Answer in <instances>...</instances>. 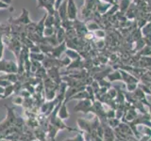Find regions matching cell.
I'll list each match as a JSON object with an SVG mask.
<instances>
[{
    "label": "cell",
    "instance_id": "obj_25",
    "mask_svg": "<svg viewBox=\"0 0 151 141\" xmlns=\"http://www.w3.org/2000/svg\"><path fill=\"white\" fill-rule=\"evenodd\" d=\"M3 50H4V42L2 40H0V59L3 56Z\"/></svg>",
    "mask_w": 151,
    "mask_h": 141
},
{
    "label": "cell",
    "instance_id": "obj_33",
    "mask_svg": "<svg viewBox=\"0 0 151 141\" xmlns=\"http://www.w3.org/2000/svg\"><path fill=\"white\" fill-rule=\"evenodd\" d=\"M0 141H8V140H4V139H3V140H0Z\"/></svg>",
    "mask_w": 151,
    "mask_h": 141
},
{
    "label": "cell",
    "instance_id": "obj_26",
    "mask_svg": "<svg viewBox=\"0 0 151 141\" xmlns=\"http://www.w3.org/2000/svg\"><path fill=\"white\" fill-rule=\"evenodd\" d=\"M63 0H56L55 1V5H54V8H55V11H57V9H59V7L60 6V4L63 3Z\"/></svg>",
    "mask_w": 151,
    "mask_h": 141
},
{
    "label": "cell",
    "instance_id": "obj_27",
    "mask_svg": "<svg viewBox=\"0 0 151 141\" xmlns=\"http://www.w3.org/2000/svg\"><path fill=\"white\" fill-rule=\"evenodd\" d=\"M9 6L8 4L3 3V2L0 1V9H9Z\"/></svg>",
    "mask_w": 151,
    "mask_h": 141
},
{
    "label": "cell",
    "instance_id": "obj_7",
    "mask_svg": "<svg viewBox=\"0 0 151 141\" xmlns=\"http://www.w3.org/2000/svg\"><path fill=\"white\" fill-rule=\"evenodd\" d=\"M67 2H68V0H63V3H61L60 6L59 7V9H57V11H58L61 21H65L68 19V16H67Z\"/></svg>",
    "mask_w": 151,
    "mask_h": 141
},
{
    "label": "cell",
    "instance_id": "obj_31",
    "mask_svg": "<svg viewBox=\"0 0 151 141\" xmlns=\"http://www.w3.org/2000/svg\"><path fill=\"white\" fill-rule=\"evenodd\" d=\"M140 1H142V0H133V3L137 4V3H138V2H140Z\"/></svg>",
    "mask_w": 151,
    "mask_h": 141
},
{
    "label": "cell",
    "instance_id": "obj_14",
    "mask_svg": "<svg viewBox=\"0 0 151 141\" xmlns=\"http://www.w3.org/2000/svg\"><path fill=\"white\" fill-rule=\"evenodd\" d=\"M85 25H86V27H87V30L89 32H93V31H96L97 29H100V26H99V25L97 23H96L93 20H90L88 22L85 23Z\"/></svg>",
    "mask_w": 151,
    "mask_h": 141
},
{
    "label": "cell",
    "instance_id": "obj_13",
    "mask_svg": "<svg viewBox=\"0 0 151 141\" xmlns=\"http://www.w3.org/2000/svg\"><path fill=\"white\" fill-rule=\"evenodd\" d=\"M56 37H57V40H58L59 43L64 42V41L66 40V32L64 28L63 27L59 28V29L56 31Z\"/></svg>",
    "mask_w": 151,
    "mask_h": 141
},
{
    "label": "cell",
    "instance_id": "obj_30",
    "mask_svg": "<svg viewBox=\"0 0 151 141\" xmlns=\"http://www.w3.org/2000/svg\"><path fill=\"white\" fill-rule=\"evenodd\" d=\"M5 91V88H3L2 87H0V94H3Z\"/></svg>",
    "mask_w": 151,
    "mask_h": 141
},
{
    "label": "cell",
    "instance_id": "obj_22",
    "mask_svg": "<svg viewBox=\"0 0 151 141\" xmlns=\"http://www.w3.org/2000/svg\"><path fill=\"white\" fill-rule=\"evenodd\" d=\"M13 91H14V86H13V85H9V86H8L6 88H5V91H4V98L9 97Z\"/></svg>",
    "mask_w": 151,
    "mask_h": 141
},
{
    "label": "cell",
    "instance_id": "obj_11",
    "mask_svg": "<svg viewBox=\"0 0 151 141\" xmlns=\"http://www.w3.org/2000/svg\"><path fill=\"white\" fill-rule=\"evenodd\" d=\"M58 115L60 117V120H66L69 118V113L67 111V108H66V102H63V105H60V109L58 111Z\"/></svg>",
    "mask_w": 151,
    "mask_h": 141
},
{
    "label": "cell",
    "instance_id": "obj_17",
    "mask_svg": "<svg viewBox=\"0 0 151 141\" xmlns=\"http://www.w3.org/2000/svg\"><path fill=\"white\" fill-rule=\"evenodd\" d=\"M45 27H54V14H47L46 15Z\"/></svg>",
    "mask_w": 151,
    "mask_h": 141
},
{
    "label": "cell",
    "instance_id": "obj_2",
    "mask_svg": "<svg viewBox=\"0 0 151 141\" xmlns=\"http://www.w3.org/2000/svg\"><path fill=\"white\" fill-rule=\"evenodd\" d=\"M0 70L5 73H13L18 70L17 64L12 60H1L0 61Z\"/></svg>",
    "mask_w": 151,
    "mask_h": 141
},
{
    "label": "cell",
    "instance_id": "obj_28",
    "mask_svg": "<svg viewBox=\"0 0 151 141\" xmlns=\"http://www.w3.org/2000/svg\"><path fill=\"white\" fill-rule=\"evenodd\" d=\"M100 1L109 3V4H111V5H115V4H116V2L114 1V0H100Z\"/></svg>",
    "mask_w": 151,
    "mask_h": 141
},
{
    "label": "cell",
    "instance_id": "obj_32",
    "mask_svg": "<svg viewBox=\"0 0 151 141\" xmlns=\"http://www.w3.org/2000/svg\"><path fill=\"white\" fill-rule=\"evenodd\" d=\"M2 98H4V95H2V94H0V99H2Z\"/></svg>",
    "mask_w": 151,
    "mask_h": 141
},
{
    "label": "cell",
    "instance_id": "obj_12",
    "mask_svg": "<svg viewBox=\"0 0 151 141\" xmlns=\"http://www.w3.org/2000/svg\"><path fill=\"white\" fill-rule=\"evenodd\" d=\"M65 54H66V56L69 58L71 60H79L81 59V56H80L79 53H78L76 50H73V49H66L65 50Z\"/></svg>",
    "mask_w": 151,
    "mask_h": 141
},
{
    "label": "cell",
    "instance_id": "obj_8",
    "mask_svg": "<svg viewBox=\"0 0 151 141\" xmlns=\"http://www.w3.org/2000/svg\"><path fill=\"white\" fill-rule=\"evenodd\" d=\"M132 2H133V0H117L116 5L118 6V9L120 12L126 13Z\"/></svg>",
    "mask_w": 151,
    "mask_h": 141
},
{
    "label": "cell",
    "instance_id": "obj_3",
    "mask_svg": "<svg viewBox=\"0 0 151 141\" xmlns=\"http://www.w3.org/2000/svg\"><path fill=\"white\" fill-rule=\"evenodd\" d=\"M93 102L90 100V99H84V100H80L79 103H78L77 105L74 107V110L76 112H78V111H81L84 113H89L90 109L93 105Z\"/></svg>",
    "mask_w": 151,
    "mask_h": 141
},
{
    "label": "cell",
    "instance_id": "obj_10",
    "mask_svg": "<svg viewBox=\"0 0 151 141\" xmlns=\"http://www.w3.org/2000/svg\"><path fill=\"white\" fill-rule=\"evenodd\" d=\"M107 79L109 82H112V81H121L122 80V76H121V73L120 70L117 69L115 70H112L111 73H110L108 74Z\"/></svg>",
    "mask_w": 151,
    "mask_h": 141
},
{
    "label": "cell",
    "instance_id": "obj_4",
    "mask_svg": "<svg viewBox=\"0 0 151 141\" xmlns=\"http://www.w3.org/2000/svg\"><path fill=\"white\" fill-rule=\"evenodd\" d=\"M78 15V8L74 0H68L67 2V16L71 21H74L77 19Z\"/></svg>",
    "mask_w": 151,
    "mask_h": 141
},
{
    "label": "cell",
    "instance_id": "obj_9",
    "mask_svg": "<svg viewBox=\"0 0 151 141\" xmlns=\"http://www.w3.org/2000/svg\"><path fill=\"white\" fill-rule=\"evenodd\" d=\"M112 6V5L109 4V3H106V2H102L99 0V2L97 4V7H96V11L101 14V15H104L109 9H110V8Z\"/></svg>",
    "mask_w": 151,
    "mask_h": 141
},
{
    "label": "cell",
    "instance_id": "obj_16",
    "mask_svg": "<svg viewBox=\"0 0 151 141\" xmlns=\"http://www.w3.org/2000/svg\"><path fill=\"white\" fill-rule=\"evenodd\" d=\"M29 58L31 60H35V61H39V62H42V60L45 58V56L44 54L41 53H29Z\"/></svg>",
    "mask_w": 151,
    "mask_h": 141
},
{
    "label": "cell",
    "instance_id": "obj_21",
    "mask_svg": "<svg viewBox=\"0 0 151 141\" xmlns=\"http://www.w3.org/2000/svg\"><path fill=\"white\" fill-rule=\"evenodd\" d=\"M93 34L94 38H98V39H104V38L106 37V32L104 29H102V28L93 31Z\"/></svg>",
    "mask_w": 151,
    "mask_h": 141
},
{
    "label": "cell",
    "instance_id": "obj_20",
    "mask_svg": "<svg viewBox=\"0 0 151 141\" xmlns=\"http://www.w3.org/2000/svg\"><path fill=\"white\" fill-rule=\"evenodd\" d=\"M141 32H142V35H143V37L151 34V22H148L145 26L142 27L141 28Z\"/></svg>",
    "mask_w": 151,
    "mask_h": 141
},
{
    "label": "cell",
    "instance_id": "obj_15",
    "mask_svg": "<svg viewBox=\"0 0 151 141\" xmlns=\"http://www.w3.org/2000/svg\"><path fill=\"white\" fill-rule=\"evenodd\" d=\"M135 43H136V45H135L134 48L132 49V51L137 52V53H138L139 51H141V50L143 49L144 47L145 46V41H144V38H141V39L137 40V41H135Z\"/></svg>",
    "mask_w": 151,
    "mask_h": 141
},
{
    "label": "cell",
    "instance_id": "obj_19",
    "mask_svg": "<svg viewBox=\"0 0 151 141\" xmlns=\"http://www.w3.org/2000/svg\"><path fill=\"white\" fill-rule=\"evenodd\" d=\"M137 55L140 56H151V46L145 45L143 49L137 53Z\"/></svg>",
    "mask_w": 151,
    "mask_h": 141
},
{
    "label": "cell",
    "instance_id": "obj_24",
    "mask_svg": "<svg viewBox=\"0 0 151 141\" xmlns=\"http://www.w3.org/2000/svg\"><path fill=\"white\" fill-rule=\"evenodd\" d=\"M144 38V41L145 42V45H147V46H151V34L149 35H146Z\"/></svg>",
    "mask_w": 151,
    "mask_h": 141
},
{
    "label": "cell",
    "instance_id": "obj_5",
    "mask_svg": "<svg viewBox=\"0 0 151 141\" xmlns=\"http://www.w3.org/2000/svg\"><path fill=\"white\" fill-rule=\"evenodd\" d=\"M120 70V73H121V76H122V81L126 83V86L127 85H130V84H139V79L136 78L134 75H132L131 73H127V70Z\"/></svg>",
    "mask_w": 151,
    "mask_h": 141
},
{
    "label": "cell",
    "instance_id": "obj_1",
    "mask_svg": "<svg viewBox=\"0 0 151 141\" xmlns=\"http://www.w3.org/2000/svg\"><path fill=\"white\" fill-rule=\"evenodd\" d=\"M9 22L11 23L12 25H15V26H27L28 24L31 23V20L29 19V17H28V11L26 9H23L20 16L16 19L12 18V20L9 19Z\"/></svg>",
    "mask_w": 151,
    "mask_h": 141
},
{
    "label": "cell",
    "instance_id": "obj_23",
    "mask_svg": "<svg viewBox=\"0 0 151 141\" xmlns=\"http://www.w3.org/2000/svg\"><path fill=\"white\" fill-rule=\"evenodd\" d=\"M12 103H14V105H23V103H24L23 97H22V96H16L15 98H13Z\"/></svg>",
    "mask_w": 151,
    "mask_h": 141
},
{
    "label": "cell",
    "instance_id": "obj_29",
    "mask_svg": "<svg viewBox=\"0 0 151 141\" xmlns=\"http://www.w3.org/2000/svg\"><path fill=\"white\" fill-rule=\"evenodd\" d=\"M1 2H3V3H6V4H8V5H9L12 3V0H0Z\"/></svg>",
    "mask_w": 151,
    "mask_h": 141
},
{
    "label": "cell",
    "instance_id": "obj_18",
    "mask_svg": "<svg viewBox=\"0 0 151 141\" xmlns=\"http://www.w3.org/2000/svg\"><path fill=\"white\" fill-rule=\"evenodd\" d=\"M121 123L120 122V120L116 119V118H113V119H108L107 120V124L111 127L112 129H116L119 124Z\"/></svg>",
    "mask_w": 151,
    "mask_h": 141
},
{
    "label": "cell",
    "instance_id": "obj_6",
    "mask_svg": "<svg viewBox=\"0 0 151 141\" xmlns=\"http://www.w3.org/2000/svg\"><path fill=\"white\" fill-rule=\"evenodd\" d=\"M104 129V135H103V141H114L115 138V132L112 130L107 123L102 124Z\"/></svg>",
    "mask_w": 151,
    "mask_h": 141
}]
</instances>
